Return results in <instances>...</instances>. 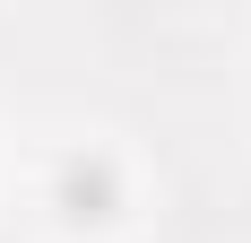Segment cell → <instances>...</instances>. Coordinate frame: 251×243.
Segmentation results:
<instances>
[{"instance_id":"1","label":"cell","mask_w":251,"mask_h":243,"mask_svg":"<svg viewBox=\"0 0 251 243\" xmlns=\"http://www.w3.org/2000/svg\"><path fill=\"white\" fill-rule=\"evenodd\" d=\"M52 191H61L70 217H113V200H122V165H113L104 148H78V156H61Z\"/></svg>"}]
</instances>
